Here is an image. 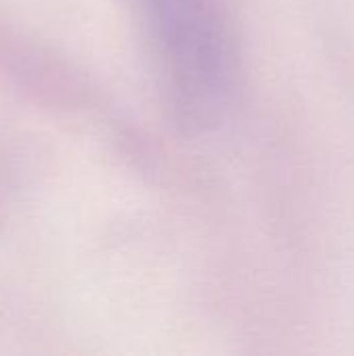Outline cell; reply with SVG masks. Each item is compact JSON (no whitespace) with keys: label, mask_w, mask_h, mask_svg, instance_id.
<instances>
[{"label":"cell","mask_w":354,"mask_h":356,"mask_svg":"<svg viewBox=\"0 0 354 356\" xmlns=\"http://www.w3.org/2000/svg\"><path fill=\"white\" fill-rule=\"evenodd\" d=\"M163 92L188 127L219 123L232 108L240 46L232 0H138Z\"/></svg>","instance_id":"6da1fadb"}]
</instances>
